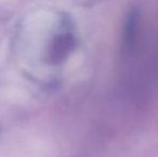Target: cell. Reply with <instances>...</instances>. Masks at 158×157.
Returning <instances> with one entry per match:
<instances>
[{"label": "cell", "mask_w": 158, "mask_h": 157, "mask_svg": "<svg viewBox=\"0 0 158 157\" xmlns=\"http://www.w3.org/2000/svg\"><path fill=\"white\" fill-rule=\"evenodd\" d=\"M73 44V39L70 35H64L58 37L54 41L52 46V57L54 59H60L64 55H66L69 52Z\"/></svg>", "instance_id": "6da1fadb"}]
</instances>
